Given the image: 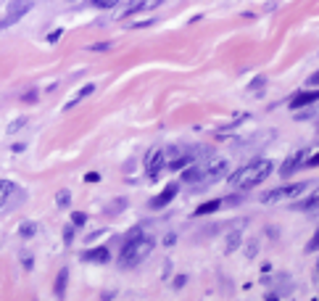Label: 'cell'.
I'll return each instance as SVG.
<instances>
[{
    "label": "cell",
    "mask_w": 319,
    "mask_h": 301,
    "mask_svg": "<svg viewBox=\"0 0 319 301\" xmlns=\"http://www.w3.org/2000/svg\"><path fill=\"white\" fill-rule=\"evenodd\" d=\"M272 166H275V164H272L269 158H256V162L240 166L238 172H232L227 182H230L232 190H248V188H253V185H259V182L267 180V177L272 174Z\"/></svg>",
    "instance_id": "obj_1"
},
{
    "label": "cell",
    "mask_w": 319,
    "mask_h": 301,
    "mask_svg": "<svg viewBox=\"0 0 319 301\" xmlns=\"http://www.w3.org/2000/svg\"><path fill=\"white\" fill-rule=\"evenodd\" d=\"M151 251H153V240L145 238L140 230H135L127 238L124 246H121V251H119V264L127 267V270H132L137 264H143V262L151 256Z\"/></svg>",
    "instance_id": "obj_2"
},
{
    "label": "cell",
    "mask_w": 319,
    "mask_h": 301,
    "mask_svg": "<svg viewBox=\"0 0 319 301\" xmlns=\"http://www.w3.org/2000/svg\"><path fill=\"white\" fill-rule=\"evenodd\" d=\"M227 174V164L224 162H206V164H190V169L182 174L185 182H198V185H209V182H217Z\"/></svg>",
    "instance_id": "obj_3"
},
{
    "label": "cell",
    "mask_w": 319,
    "mask_h": 301,
    "mask_svg": "<svg viewBox=\"0 0 319 301\" xmlns=\"http://www.w3.org/2000/svg\"><path fill=\"white\" fill-rule=\"evenodd\" d=\"M306 182H296V185H283V188H275V190H269L261 196V204H280V201H288V198H296V196H301L306 190Z\"/></svg>",
    "instance_id": "obj_4"
},
{
    "label": "cell",
    "mask_w": 319,
    "mask_h": 301,
    "mask_svg": "<svg viewBox=\"0 0 319 301\" xmlns=\"http://www.w3.org/2000/svg\"><path fill=\"white\" fill-rule=\"evenodd\" d=\"M32 0H11V6H8V11H5V18L0 22V26H11L16 24L18 18H24L26 14L32 11Z\"/></svg>",
    "instance_id": "obj_5"
},
{
    "label": "cell",
    "mask_w": 319,
    "mask_h": 301,
    "mask_svg": "<svg viewBox=\"0 0 319 301\" xmlns=\"http://www.w3.org/2000/svg\"><path fill=\"white\" fill-rule=\"evenodd\" d=\"M148 177H151V180H156V177L158 174H161L164 172V169H166V150H151V156H148Z\"/></svg>",
    "instance_id": "obj_6"
},
{
    "label": "cell",
    "mask_w": 319,
    "mask_h": 301,
    "mask_svg": "<svg viewBox=\"0 0 319 301\" xmlns=\"http://www.w3.org/2000/svg\"><path fill=\"white\" fill-rule=\"evenodd\" d=\"M306 162V150L304 148H298V150H293V154L288 156V162L280 166V174L283 177H290L293 172H298V169H301V164Z\"/></svg>",
    "instance_id": "obj_7"
},
{
    "label": "cell",
    "mask_w": 319,
    "mask_h": 301,
    "mask_svg": "<svg viewBox=\"0 0 319 301\" xmlns=\"http://www.w3.org/2000/svg\"><path fill=\"white\" fill-rule=\"evenodd\" d=\"M177 190H180V188H177L174 182H169V185L164 188V190H161V193H158L156 198L151 201V209H164L166 204H172V201H174V196H177Z\"/></svg>",
    "instance_id": "obj_8"
},
{
    "label": "cell",
    "mask_w": 319,
    "mask_h": 301,
    "mask_svg": "<svg viewBox=\"0 0 319 301\" xmlns=\"http://www.w3.org/2000/svg\"><path fill=\"white\" fill-rule=\"evenodd\" d=\"M164 0H132L127 8H124V18H129V16H135V14H140V11H151V8H158Z\"/></svg>",
    "instance_id": "obj_9"
},
{
    "label": "cell",
    "mask_w": 319,
    "mask_h": 301,
    "mask_svg": "<svg viewBox=\"0 0 319 301\" xmlns=\"http://www.w3.org/2000/svg\"><path fill=\"white\" fill-rule=\"evenodd\" d=\"M18 190V188L11 180H0V212H5L11 206V196Z\"/></svg>",
    "instance_id": "obj_10"
},
{
    "label": "cell",
    "mask_w": 319,
    "mask_h": 301,
    "mask_svg": "<svg viewBox=\"0 0 319 301\" xmlns=\"http://www.w3.org/2000/svg\"><path fill=\"white\" fill-rule=\"evenodd\" d=\"M314 100H319V90H309V92H301V96H296L293 100L288 103L290 108H304V106H312Z\"/></svg>",
    "instance_id": "obj_11"
},
{
    "label": "cell",
    "mask_w": 319,
    "mask_h": 301,
    "mask_svg": "<svg viewBox=\"0 0 319 301\" xmlns=\"http://www.w3.org/2000/svg\"><path fill=\"white\" fill-rule=\"evenodd\" d=\"M317 206H319V188H314V190L309 193L304 201L293 204V209H296V212H312V209H317Z\"/></svg>",
    "instance_id": "obj_12"
},
{
    "label": "cell",
    "mask_w": 319,
    "mask_h": 301,
    "mask_svg": "<svg viewBox=\"0 0 319 301\" xmlns=\"http://www.w3.org/2000/svg\"><path fill=\"white\" fill-rule=\"evenodd\" d=\"M66 283H69V270L63 267V270L58 272V278H55V288H53L55 298H63V296H66Z\"/></svg>",
    "instance_id": "obj_13"
},
{
    "label": "cell",
    "mask_w": 319,
    "mask_h": 301,
    "mask_svg": "<svg viewBox=\"0 0 319 301\" xmlns=\"http://www.w3.org/2000/svg\"><path fill=\"white\" fill-rule=\"evenodd\" d=\"M84 259H87V262H98V264H106V262L111 259V251L100 246L95 251H87V254H84Z\"/></svg>",
    "instance_id": "obj_14"
},
{
    "label": "cell",
    "mask_w": 319,
    "mask_h": 301,
    "mask_svg": "<svg viewBox=\"0 0 319 301\" xmlns=\"http://www.w3.org/2000/svg\"><path fill=\"white\" fill-rule=\"evenodd\" d=\"M92 92H95V84H84V88L77 92V96H71V100L66 103V108H71V106H77V103H82L87 96H92Z\"/></svg>",
    "instance_id": "obj_15"
},
{
    "label": "cell",
    "mask_w": 319,
    "mask_h": 301,
    "mask_svg": "<svg viewBox=\"0 0 319 301\" xmlns=\"http://www.w3.org/2000/svg\"><path fill=\"white\" fill-rule=\"evenodd\" d=\"M55 204H58V209H69V204H71V190L69 188H63V190L55 193Z\"/></svg>",
    "instance_id": "obj_16"
},
{
    "label": "cell",
    "mask_w": 319,
    "mask_h": 301,
    "mask_svg": "<svg viewBox=\"0 0 319 301\" xmlns=\"http://www.w3.org/2000/svg\"><path fill=\"white\" fill-rule=\"evenodd\" d=\"M222 206V201L219 198H214V201H209V204H201L198 209H195V217H201V214H211V212H217Z\"/></svg>",
    "instance_id": "obj_17"
},
{
    "label": "cell",
    "mask_w": 319,
    "mask_h": 301,
    "mask_svg": "<svg viewBox=\"0 0 319 301\" xmlns=\"http://www.w3.org/2000/svg\"><path fill=\"white\" fill-rule=\"evenodd\" d=\"M34 232H37L34 222H21V228H18V235H21V238H32Z\"/></svg>",
    "instance_id": "obj_18"
},
{
    "label": "cell",
    "mask_w": 319,
    "mask_h": 301,
    "mask_svg": "<svg viewBox=\"0 0 319 301\" xmlns=\"http://www.w3.org/2000/svg\"><path fill=\"white\" fill-rule=\"evenodd\" d=\"M84 222H87V214H82V212L71 214V224H77V228H79V224H84Z\"/></svg>",
    "instance_id": "obj_19"
},
{
    "label": "cell",
    "mask_w": 319,
    "mask_h": 301,
    "mask_svg": "<svg viewBox=\"0 0 319 301\" xmlns=\"http://www.w3.org/2000/svg\"><path fill=\"white\" fill-rule=\"evenodd\" d=\"M119 0H92V6L95 8H114Z\"/></svg>",
    "instance_id": "obj_20"
},
{
    "label": "cell",
    "mask_w": 319,
    "mask_h": 301,
    "mask_svg": "<svg viewBox=\"0 0 319 301\" xmlns=\"http://www.w3.org/2000/svg\"><path fill=\"white\" fill-rule=\"evenodd\" d=\"M306 251H319V230L314 232V238L306 243Z\"/></svg>",
    "instance_id": "obj_21"
},
{
    "label": "cell",
    "mask_w": 319,
    "mask_h": 301,
    "mask_svg": "<svg viewBox=\"0 0 319 301\" xmlns=\"http://www.w3.org/2000/svg\"><path fill=\"white\" fill-rule=\"evenodd\" d=\"M71 240H74V224H69V228L63 230V243H66V246H71Z\"/></svg>",
    "instance_id": "obj_22"
},
{
    "label": "cell",
    "mask_w": 319,
    "mask_h": 301,
    "mask_svg": "<svg viewBox=\"0 0 319 301\" xmlns=\"http://www.w3.org/2000/svg\"><path fill=\"white\" fill-rule=\"evenodd\" d=\"M21 264H24V270H32L34 267V259L29 256V254H21Z\"/></svg>",
    "instance_id": "obj_23"
},
{
    "label": "cell",
    "mask_w": 319,
    "mask_h": 301,
    "mask_svg": "<svg viewBox=\"0 0 319 301\" xmlns=\"http://www.w3.org/2000/svg\"><path fill=\"white\" fill-rule=\"evenodd\" d=\"M24 124H26V119H24V116H21V119H16V122H13V124H11V127H8V132H16V130H21Z\"/></svg>",
    "instance_id": "obj_24"
},
{
    "label": "cell",
    "mask_w": 319,
    "mask_h": 301,
    "mask_svg": "<svg viewBox=\"0 0 319 301\" xmlns=\"http://www.w3.org/2000/svg\"><path fill=\"white\" fill-rule=\"evenodd\" d=\"M98 180H100L98 172H87V174H84V182H98Z\"/></svg>",
    "instance_id": "obj_25"
},
{
    "label": "cell",
    "mask_w": 319,
    "mask_h": 301,
    "mask_svg": "<svg viewBox=\"0 0 319 301\" xmlns=\"http://www.w3.org/2000/svg\"><path fill=\"white\" fill-rule=\"evenodd\" d=\"M304 166H319V154H314L312 158H306V162H304Z\"/></svg>",
    "instance_id": "obj_26"
},
{
    "label": "cell",
    "mask_w": 319,
    "mask_h": 301,
    "mask_svg": "<svg viewBox=\"0 0 319 301\" xmlns=\"http://www.w3.org/2000/svg\"><path fill=\"white\" fill-rule=\"evenodd\" d=\"M111 42H100V45H90V50H108Z\"/></svg>",
    "instance_id": "obj_27"
},
{
    "label": "cell",
    "mask_w": 319,
    "mask_h": 301,
    "mask_svg": "<svg viewBox=\"0 0 319 301\" xmlns=\"http://www.w3.org/2000/svg\"><path fill=\"white\" fill-rule=\"evenodd\" d=\"M61 34H63V30H55V32H50V34H48V40H50V42H55Z\"/></svg>",
    "instance_id": "obj_28"
},
{
    "label": "cell",
    "mask_w": 319,
    "mask_h": 301,
    "mask_svg": "<svg viewBox=\"0 0 319 301\" xmlns=\"http://www.w3.org/2000/svg\"><path fill=\"white\" fill-rule=\"evenodd\" d=\"M309 84H314V88H319V72H314L312 77H309Z\"/></svg>",
    "instance_id": "obj_29"
},
{
    "label": "cell",
    "mask_w": 319,
    "mask_h": 301,
    "mask_svg": "<svg viewBox=\"0 0 319 301\" xmlns=\"http://www.w3.org/2000/svg\"><path fill=\"white\" fill-rule=\"evenodd\" d=\"M317 270H319V264H317Z\"/></svg>",
    "instance_id": "obj_30"
}]
</instances>
